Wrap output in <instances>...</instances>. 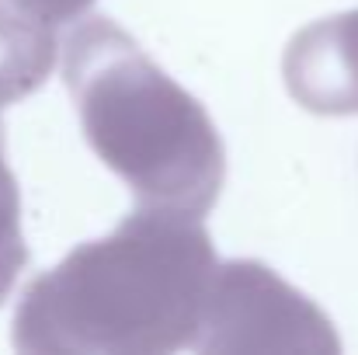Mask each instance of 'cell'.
<instances>
[{"instance_id": "2", "label": "cell", "mask_w": 358, "mask_h": 355, "mask_svg": "<svg viewBox=\"0 0 358 355\" xmlns=\"http://www.w3.org/2000/svg\"><path fill=\"white\" fill-rule=\"evenodd\" d=\"M63 84L84 136L136 206L202 220L227 178L216 122L112 18L80 21L63 42Z\"/></svg>"}, {"instance_id": "6", "label": "cell", "mask_w": 358, "mask_h": 355, "mask_svg": "<svg viewBox=\"0 0 358 355\" xmlns=\"http://www.w3.org/2000/svg\"><path fill=\"white\" fill-rule=\"evenodd\" d=\"M28 265V247L21 234V195L17 181L3 157V132H0V303L10 296L21 268Z\"/></svg>"}, {"instance_id": "1", "label": "cell", "mask_w": 358, "mask_h": 355, "mask_svg": "<svg viewBox=\"0 0 358 355\" xmlns=\"http://www.w3.org/2000/svg\"><path fill=\"white\" fill-rule=\"evenodd\" d=\"M202 220L136 206L101 240L31 279L10 342L31 355H167L192 349L216 272Z\"/></svg>"}, {"instance_id": "4", "label": "cell", "mask_w": 358, "mask_h": 355, "mask_svg": "<svg viewBox=\"0 0 358 355\" xmlns=\"http://www.w3.org/2000/svg\"><path fill=\"white\" fill-rule=\"evenodd\" d=\"M282 77L313 116H358V7L320 18L292 35Z\"/></svg>"}, {"instance_id": "7", "label": "cell", "mask_w": 358, "mask_h": 355, "mask_svg": "<svg viewBox=\"0 0 358 355\" xmlns=\"http://www.w3.org/2000/svg\"><path fill=\"white\" fill-rule=\"evenodd\" d=\"M17 4L49 25H63V21H77L94 0H17Z\"/></svg>"}, {"instance_id": "3", "label": "cell", "mask_w": 358, "mask_h": 355, "mask_svg": "<svg viewBox=\"0 0 358 355\" xmlns=\"http://www.w3.org/2000/svg\"><path fill=\"white\" fill-rule=\"evenodd\" d=\"M195 352H341L327 314L268 265L237 258L216 265L199 314Z\"/></svg>"}, {"instance_id": "5", "label": "cell", "mask_w": 358, "mask_h": 355, "mask_svg": "<svg viewBox=\"0 0 358 355\" xmlns=\"http://www.w3.org/2000/svg\"><path fill=\"white\" fill-rule=\"evenodd\" d=\"M56 67L52 25L21 7L0 0V112L35 95Z\"/></svg>"}]
</instances>
